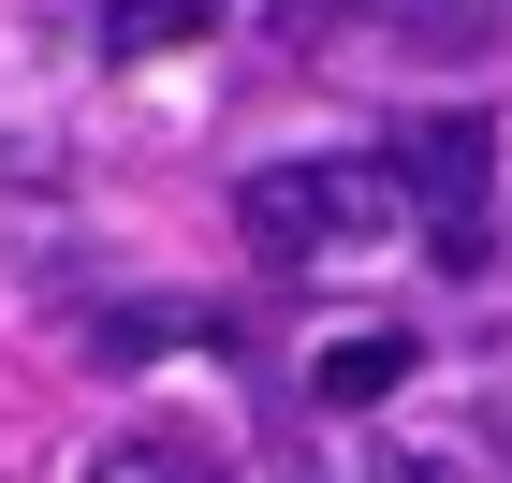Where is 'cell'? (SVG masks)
I'll return each mask as SVG.
<instances>
[{"label":"cell","instance_id":"1","mask_svg":"<svg viewBox=\"0 0 512 483\" xmlns=\"http://www.w3.org/2000/svg\"><path fill=\"white\" fill-rule=\"evenodd\" d=\"M235 220L264 264H352L381 249V220H410V191H395V161H278L235 191Z\"/></svg>","mask_w":512,"mask_h":483},{"label":"cell","instance_id":"2","mask_svg":"<svg viewBox=\"0 0 512 483\" xmlns=\"http://www.w3.org/2000/svg\"><path fill=\"white\" fill-rule=\"evenodd\" d=\"M381 161H395V191H410V220L439 235V264L469 279L483 264V220H498V118H395L381 132Z\"/></svg>","mask_w":512,"mask_h":483},{"label":"cell","instance_id":"3","mask_svg":"<svg viewBox=\"0 0 512 483\" xmlns=\"http://www.w3.org/2000/svg\"><path fill=\"white\" fill-rule=\"evenodd\" d=\"M278 30L293 44L366 30V44H410V59H483L498 44V0H278Z\"/></svg>","mask_w":512,"mask_h":483},{"label":"cell","instance_id":"4","mask_svg":"<svg viewBox=\"0 0 512 483\" xmlns=\"http://www.w3.org/2000/svg\"><path fill=\"white\" fill-rule=\"evenodd\" d=\"M395 381H410V337H395V322H352V337L308 352V396H322V410H381Z\"/></svg>","mask_w":512,"mask_h":483},{"label":"cell","instance_id":"5","mask_svg":"<svg viewBox=\"0 0 512 483\" xmlns=\"http://www.w3.org/2000/svg\"><path fill=\"white\" fill-rule=\"evenodd\" d=\"M220 30V0H103V44L118 59H176V44Z\"/></svg>","mask_w":512,"mask_h":483},{"label":"cell","instance_id":"6","mask_svg":"<svg viewBox=\"0 0 512 483\" xmlns=\"http://www.w3.org/2000/svg\"><path fill=\"white\" fill-rule=\"evenodd\" d=\"M88 483H220V454H191V440H118Z\"/></svg>","mask_w":512,"mask_h":483}]
</instances>
